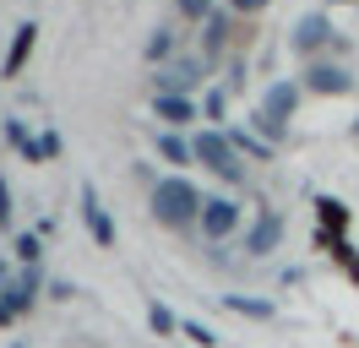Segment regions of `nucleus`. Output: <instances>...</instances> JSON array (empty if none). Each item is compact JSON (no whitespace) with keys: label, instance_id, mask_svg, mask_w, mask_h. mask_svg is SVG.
<instances>
[{"label":"nucleus","instance_id":"nucleus-1","mask_svg":"<svg viewBox=\"0 0 359 348\" xmlns=\"http://www.w3.org/2000/svg\"><path fill=\"white\" fill-rule=\"evenodd\" d=\"M202 207H207V196L196 191L185 174H169V180L153 185V213H158V223H169V229L202 223Z\"/></svg>","mask_w":359,"mask_h":348},{"label":"nucleus","instance_id":"nucleus-2","mask_svg":"<svg viewBox=\"0 0 359 348\" xmlns=\"http://www.w3.org/2000/svg\"><path fill=\"white\" fill-rule=\"evenodd\" d=\"M191 152H196V163H202V169H212L218 180H229V185H240V180H245V163H240V152H234V142H229V130L202 126L196 136H191Z\"/></svg>","mask_w":359,"mask_h":348},{"label":"nucleus","instance_id":"nucleus-3","mask_svg":"<svg viewBox=\"0 0 359 348\" xmlns=\"http://www.w3.org/2000/svg\"><path fill=\"white\" fill-rule=\"evenodd\" d=\"M202 71H207V60H202V55H180V60L158 65L153 93H158V98H185L191 87H202Z\"/></svg>","mask_w":359,"mask_h":348},{"label":"nucleus","instance_id":"nucleus-4","mask_svg":"<svg viewBox=\"0 0 359 348\" xmlns=\"http://www.w3.org/2000/svg\"><path fill=\"white\" fill-rule=\"evenodd\" d=\"M321 44H332V17H327V11H311V17L294 22V33H289L294 55H316Z\"/></svg>","mask_w":359,"mask_h":348},{"label":"nucleus","instance_id":"nucleus-5","mask_svg":"<svg viewBox=\"0 0 359 348\" xmlns=\"http://www.w3.org/2000/svg\"><path fill=\"white\" fill-rule=\"evenodd\" d=\"M305 87H311V93H327V98H343V93H354V76L332 60H311L305 65Z\"/></svg>","mask_w":359,"mask_h":348},{"label":"nucleus","instance_id":"nucleus-6","mask_svg":"<svg viewBox=\"0 0 359 348\" xmlns=\"http://www.w3.org/2000/svg\"><path fill=\"white\" fill-rule=\"evenodd\" d=\"M240 229V207L229 201V196H207V207H202V234L207 239H229Z\"/></svg>","mask_w":359,"mask_h":348},{"label":"nucleus","instance_id":"nucleus-7","mask_svg":"<svg viewBox=\"0 0 359 348\" xmlns=\"http://www.w3.org/2000/svg\"><path fill=\"white\" fill-rule=\"evenodd\" d=\"M278 239H283V218H278V213H262L245 229V256H272V250H278Z\"/></svg>","mask_w":359,"mask_h":348},{"label":"nucleus","instance_id":"nucleus-8","mask_svg":"<svg viewBox=\"0 0 359 348\" xmlns=\"http://www.w3.org/2000/svg\"><path fill=\"white\" fill-rule=\"evenodd\" d=\"M82 223H88L93 245H114V218L104 213V201H98L93 185H82Z\"/></svg>","mask_w":359,"mask_h":348},{"label":"nucleus","instance_id":"nucleus-9","mask_svg":"<svg viewBox=\"0 0 359 348\" xmlns=\"http://www.w3.org/2000/svg\"><path fill=\"white\" fill-rule=\"evenodd\" d=\"M39 288H44V278H39V267H22V272H17V278L6 283V300H0V304H6V310H11V316H22L27 304L39 300Z\"/></svg>","mask_w":359,"mask_h":348},{"label":"nucleus","instance_id":"nucleus-10","mask_svg":"<svg viewBox=\"0 0 359 348\" xmlns=\"http://www.w3.org/2000/svg\"><path fill=\"white\" fill-rule=\"evenodd\" d=\"M294 109H299V82H272L267 98H262V114H272L278 126H289Z\"/></svg>","mask_w":359,"mask_h":348},{"label":"nucleus","instance_id":"nucleus-11","mask_svg":"<svg viewBox=\"0 0 359 348\" xmlns=\"http://www.w3.org/2000/svg\"><path fill=\"white\" fill-rule=\"evenodd\" d=\"M33 44H39V22H22L17 33H11V49H6V76H17L33 55Z\"/></svg>","mask_w":359,"mask_h":348},{"label":"nucleus","instance_id":"nucleus-12","mask_svg":"<svg viewBox=\"0 0 359 348\" xmlns=\"http://www.w3.org/2000/svg\"><path fill=\"white\" fill-rule=\"evenodd\" d=\"M229 44V11H212L207 17V33H202V60H218Z\"/></svg>","mask_w":359,"mask_h":348},{"label":"nucleus","instance_id":"nucleus-13","mask_svg":"<svg viewBox=\"0 0 359 348\" xmlns=\"http://www.w3.org/2000/svg\"><path fill=\"white\" fill-rule=\"evenodd\" d=\"M153 114L163 126H185V120H196V104H191V98H158L153 93Z\"/></svg>","mask_w":359,"mask_h":348},{"label":"nucleus","instance_id":"nucleus-14","mask_svg":"<svg viewBox=\"0 0 359 348\" xmlns=\"http://www.w3.org/2000/svg\"><path fill=\"white\" fill-rule=\"evenodd\" d=\"M6 136H11V147L22 152L27 163H39V158H44V136H27L22 120H6Z\"/></svg>","mask_w":359,"mask_h":348},{"label":"nucleus","instance_id":"nucleus-15","mask_svg":"<svg viewBox=\"0 0 359 348\" xmlns=\"http://www.w3.org/2000/svg\"><path fill=\"white\" fill-rule=\"evenodd\" d=\"M316 213H321V229H332V234L343 239V223H348V207H343L337 196H321V201H316Z\"/></svg>","mask_w":359,"mask_h":348},{"label":"nucleus","instance_id":"nucleus-16","mask_svg":"<svg viewBox=\"0 0 359 348\" xmlns=\"http://www.w3.org/2000/svg\"><path fill=\"white\" fill-rule=\"evenodd\" d=\"M229 310L234 316H250V321H272V300H245V294H229Z\"/></svg>","mask_w":359,"mask_h":348},{"label":"nucleus","instance_id":"nucleus-17","mask_svg":"<svg viewBox=\"0 0 359 348\" xmlns=\"http://www.w3.org/2000/svg\"><path fill=\"white\" fill-rule=\"evenodd\" d=\"M147 60H153V65L175 60V33H169V27H153V39H147Z\"/></svg>","mask_w":359,"mask_h":348},{"label":"nucleus","instance_id":"nucleus-18","mask_svg":"<svg viewBox=\"0 0 359 348\" xmlns=\"http://www.w3.org/2000/svg\"><path fill=\"white\" fill-rule=\"evenodd\" d=\"M229 142H234V152H250V158H272V147L256 136V130H245V126H234L229 130Z\"/></svg>","mask_w":359,"mask_h":348},{"label":"nucleus","instance_id":"nucleus-19","mask_svg":"<svg viewBox=\"0 0 359 348\" xmlns=\"http://www.w3.org/2000/svg\"><path fill=\"white\" fill-rule=\"evenodd\" d=\"M158 152H163L169 163H191V158H196V152H191V142H180L175 130H158Z\"/></svg>","mask_w":359,"mask_h":348},{"label":"nucleus","instance_id":"nucleus-20","mask_svg":"<svg viewBox=\"0 0 359 348\" xmlns=\"http://www.w3.org/2000/svg\"><path fill=\"white\" fill-rule=\"evenodd\" d=\"M250 130H256V136H262L267 147H278V142H283V130H289V126H278L272 114H262V109H256V114H250Z\"/></svg>","mask_w":359,"mask_h":348},{"label":"nucleus","instance_id":"nucleus-21","mask_svg":"<svg viewBox=\"0 0 359 348\" xmlns=\"http://www.w3.org/2000/svg\"><path fill=\"white\" fill-rule=\"evenodd\" d=\"M147 321H153V332H158V337L180 332V321H175V310H169V304H153V310H147Z\"/></svg>","mask_w":359,"mask_h":348},{"label":"nucleus","instance_id":"nucleus-22","mask_svg":"<svg viewBox=\"0 0 359 348\" xmlns=\"http://www.w3.org/2000/svg\"><path fill=\"white\" fill-rule=\"evenodd\" d=\"M17 256H22V267H39V256H44V245H39V234H17V245H11Z\"/></svg>","mask_w":359,"mask_h":348},{"label":"nucleus","instance_id":"nucleus-23","mask_svg":"<svg viewBox=\"0 0 359 348\" xmlns=\"http://www.w3.org/2000/svg\"><path fill=\"white\" fill-rule=\"evenodd\" d=\"M202 114L207 120H224V87H207L202 93Z\"/></svg>","mask_w":359,"mask_h":348},{"label":"nucleus","instance_id":"nucleus-24","mask_svg":"<svg viewBox=\"0 0 359 348\" xmlns=\"http://www.w3.org/2000/svg\"><path fill=\"white\" fill-rule=\"evenodd\" d=\"M180 332H185L191 343H202V348H212V343H218V332H212V326H202V321H185Z\"/></svg>","mask_w":359,"mask_h":348},{"label":"nucleus","instance_id":"nucleus-25","mask_svg":"<svg viewBox=\"0 0 359 348\" xmlns=\"http://www.w3.org/2000/svg\"><path fill=\"white\" fill-rule=\"evenodd\" d=\"M180 11L196 17V22H207V17H212V0H180Z\"/></svg>","mask_w":359,"mask_h":348},{"label":"nucleus","instance_id":"nucleus-26","mask_svg":"<svg viewBox=\"0 0 359 348\" xmlns=\"http://www.w3.org/2000/svg\"><path fill=\"white\" fill-rule=\"evenodd\" d=\"M0 229H11V185L0 180Z\"/></svg>","mask_w":359,"mask_h":348},{"label":"nucleus","instance_id":"nucleus-27","mask_svg":"<svg viewBox=\"0 0 359 348\" xmlns=\"http://www.w3.org/2000/svg\"><path fill=\"white\" fill-rule=\"evenodd\" d=\"M267 0H229V11H262Z\"/></svg>","mask_w":359,"mask_h":348},{"label":"nucleus","instance_id":"nucleus-28","mask_svg":"<svg viewBox=\"0 0 359 348\" xmlns=\"http://www.w3.org/2000/svg\"><path fill=\"white\" fill-rule=\"evenodd\" d=\"M6 321H11V310H6V304H0V326H6Z\"/></svg>","mask_w":359,"mask_h":348},{"label":"nucleus","instance_id":"nucleus-29","mask_svg":"<svg viewBox=\"0 0 359 348\" xmlns=\"http://www.w3.org/2000/svg\"><path fill=\"white\" fill-rule=\"evenodd\" d=\"M332 6H359V0H332Z\"/></svg>","mask_w":359,"mask_h":348}]
</instances>
